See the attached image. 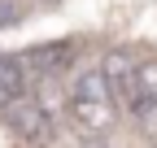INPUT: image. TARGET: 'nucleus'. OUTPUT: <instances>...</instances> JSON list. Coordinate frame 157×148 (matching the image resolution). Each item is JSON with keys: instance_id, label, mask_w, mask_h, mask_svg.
<instances>
[{"instance_id": "nucleus-1", "label": "nucleus", "mask_w": 157, "mask_h": 148, "mask_svg": "<svg viewBox=\"0 0 157 148\" xmlns=\"http://www.w3.org/2000/svg\"><path fill=\"white\" fill-rule=\"evenodd\" d=\"M66 109H70V122L78 126V135H92L101 139L113 131L118 122V100H113V87L105 83L101 70H83L66 91Z\"/></svg>"}, {"instance_id": "nucleus-2", "label": "nucleus", "mask_w": 157, "mask_h": 148, "mask_svg": "<svg viewBox=\"0 0 157 148\" xmlns=\"http://www.w3.org/2000/svg\"><path fill=\"white\" fill-rule=\"evenodd\" d=\"M5 109V126L17 135V139H26V144H44V139H52V122H48V109L39 105V100H31L26 91L17 100H9V105H0Z\"/></svg>"}, {"instance_id": "nucleus-3", "label": "nucleus", "mask_w": 157, "mask_h": 148, "mask_svg": "<svg viewBox=\"0 0 157 148\" xmlns=\"http://www.w3.org/2000/svg\"><path fill=\"white\" fill-rule=\"evenodd\" d=\"M127 109L140 122L157 118V57H135V74H131V91H127Z\"/></svg>"}, {"instance_id": "nucleus-4", "label": "nucleus", "mask_w": 157, "mask_h": 148, "mask_svg": "<svg viewBox=\"0 0 157 148\" xmlns=\"http://www.w3.org/2000/svg\"><path fill=\"white\" fill-rule=\"evenodd\" d=\"M22 65H26V70H35L39 79H57V74H66V70L74 65V44H70V39L35 44V48H26Z\"/></svg>"}, {"instance_id": "nucleus-5", "label": "nucleus", "mask_w": 157, "mask_h": 148, "mask_svg": "<svg viewBox=\"0 0 157 148\" xmlns=\"http://www.w3.org/2000/svg\"><path fill=\"white\" fill-rule=\"evenodd\" d=\"M101 74H105V83L113 87V100L122 105L127 100V91H131V74H135V57L127 48H113L109 57H105V65H101Z\"/></svg>"}, {"instance_id": "nucleus-6", "label": "nucleus", "mask_w": 157, "mask_h": 148, "mask_svg": "<svg viewBox=\"0 0 157 148\" xmlns=\"http://www.w3.org/2000/svg\"><path fill=\"white\" fill-rule=\"evenodd\" d=\"M26 91V65L22 57H0V105L17 100Z\"/></svg>"}, {"instance_id": "nucleus-7", "label": "nucleus", "mask_w": 157, "mask_h": 148, "mask_svg": "<svg viewBox=\"0 0 157 148\" xmlns=\"http://www.w3.org/2000/svg\"><path fill=\"white\" fill-rule=\"evenodd\" d=\"M13 22H17V9L9 0H0V26H13Z\"/></svg>"}]
</instances>
